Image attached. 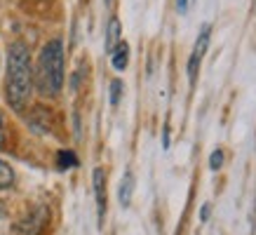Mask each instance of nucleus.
Wrapping results in <instances>:
<instances>
[{"label":"nucleus","mask_w":256,"mask_h":235,"mask_svg":"<svg viewBox=\"0 0 256 235\" xmlns=\"http://www.w3.org/2000/svg\"><path fill=\"white\" fill-rule=\"evenodd\" d=\"M106 8H113V0H106Z\"/></svg>","instance_id":"16"},{"label":"nucleus","mask_w":256,"mask_h":235,"mask_svg":"<svg viewBox=\"0 0 256 235\" xmlns=\"http://www.w3.org/2000/svg\"><path fill=\"white\" fill-rule=\"evenodd\" d=\"M176 12L178 14H186L188 12V0H176Z\"/></svg>","instance_id":"14"},{"label":"nucleus","mask_w":256,"mask_h":235,"mask_svg":"<svg viewBox=\"0 0 256 235\" xmlns=\"http://www.w3.org/2000/svg\"><path fill=\"white\" fill-rule=\"evenodd\" d=\"M78 164V158L73 150H59L56 153V167L59 170H70V167H76Z\"/></svg>","instance_id":"9"},{"label":"nucleus","mask_w":256,"mask_h":235,"mask_svg":"<svg viewBox=\"0 0 256 235\" xmlns=\"http://www.w3.org/2000/svg\"><path fill=\"white\" fill-rule=\"evenodd\" d=\"M0 214H2V204H0Z\"/></svg>","instance_id":"17"},{"label":"nucleus","mask_w":256,"mask_h":235,"mask_svg":"<svg viewBox=\"0 0 256 235\" xmlns=\"http://www.w3.org/2000/svg\"><path fill=\"white\" fill-rule=\"evenodd\" d=\"M132 193H134V174L127 170L122 174V181H120V188H118V200L122 207H130L132 202Z\"/></svg>","instance_id":"6"},{"label":"nucleus","mask_w":256,"mask_h":235,"mask_svg":"<svg viewBox=\"0 0 256 235\" xmlns=\"http://www.w3.org/2000/svg\"><path fill=\"white\" fill-rule=\"evenodd\" d=\"M47 219H50V212H47V207L38 204V207H33V210L24 216L22 224H19V228H22L24 235H40V233H42V228L47 226Z\"/></svg>","instance_id":"4"},{"label":"nucleus","mask_w":256,"mask_h":235,"mask_svg":"<svg viewBox=\"0 0 256 235\" xmlns=\"http://www.w3.org/2000/svg\"><path fill=\"white\" fill-rule=\"evenodd\" d=\"M122 90H124L122 80H113V82H110V104H113V106H118V104H120Z\"/></svg>","instance_id":"11"},{"label":"nucleus","mask_w":256,"mask_h":235,"mask_svg":"<svg viewBox=\"0 0 256 235\" xmlns=\"http://www.w3.org/2000/svg\"><path fill=\"white\" fill-rule=\"evenodd\" d=\"M36 85L40 94L56 96L64 85V42L59 38H52L42 47L36 66Z\"/></svg>","instance_id":"2"},{"label":"nucleus","mask_w":256,"mask_h":235,"mask_svg":"<svg viewBox=\"0 0 256 235\" xmlns=\"http://www.w3.org/2000/svg\"><path fill=\"white\" fill-rule=\"evenodd\" d=\"M33 90V68L28 47L14 40L8 50V78H5V99L14 110H24Z\"/></svg>","instance_id":"1"},{"label":"nucleus","mask_w":256,"mask_h":235,"mask_svg":"<svg viewBox=\"0 0 256 235\" xmlns=\"http://www.w3.org/2000/svg\"><path fill=\"white\" fill-rule=\"evenodd\" d=\"M224 150L216 148V150H212V156H210V170H221V164H224Z\"/></svg>","instance_id":"12"},{"label":"nucleus","mask_w":256,"mask_h":235,"mask_svg":"<svg viewBox=\"0 0 256 235\" xmlns=\"http://www.w3.org/2000/svg\"><path fill=\"white\" fill-rule=\"evenodd\" d=\"M5 144V120H2V113H0V146Z\"/></svg>","instance_id":"15"},{"label":"nucleus","mask_w":256,"mask_h":235,"mask_svg":"<svg viewBox=\"0 0 256 235\" xmlns=\"http://www.w3.org/2000/svg\"><path fill=\"white\" fill-rule=\"evenodd\" d=\"M210 210H212L210 202L202 204V210H200V221H207V219H210Z\"/></svg>","instance_id":"13"},{"label":"nucleus","mask_w":256,"mask_h":235,"mask_svg":"<svg viewBox=\"0 0 256 235\" xmlns=\"http://www.w3.org/2000/svg\"><path fill=\"white\" fill-rule=\"evenodd\" d=\"M14 184V172H12V167H10L5 160H0V190H5Z\"/></svg>","instance_id":"10"},{"label":"nucleus","mask_w":256,"mask_h":235,"mask_svg":"<svg viewBox=\"0 0 256 235\" xmlns=\"http://www.w3.org/2000/svg\"><path fill=\"white\" fill-rule=\"evenodd\" d=\"M120 42V22H118V16H113L108 22V28H106V52H113L116 45Z\"/></svg>","instance_id":"8"},{"label":"nucleus","mask_w":256,"mask_h":235,"mask_svg":"<svg viewBox=\"0 0 256 235\" xmlns=\"http://www.w3.org/2000/svg\"><path fill=\"white\" fill-rule=\"evenodd\" d=\"M94 181V198H96V212H99V226H104V216H106V172L96 167L92 172Z\"/></svg>","instance_id":"5"},{"label":"nucleus","mask_w":256,"mask_h":235,"mask_svg":"<svg viewBox=\"0 0 256 235\" xmlns=\"http://www.w3.org/2000/svg\"><path fill=\"white\" fill-rule=\"evenodd\" d=\"M210 36H212V26L210 24H204L198 33V40H195V47L190 56H188V82L195 85V78H198V70H200V64H202V56L207 52V47H210Z\"/></svg>","instance_id":"3"},{"label":"nucleus","mask_w":256,"mask_h":235,"mask_svg":"<svg viewBox=\"0 0 256 235\" xmlns=\"http://www.w3.org/2000/svg\"><path fill=\"white\" fill-rule=\"evenodd\" d=\"M127 62H130V45L124 40H120L116 45V50L110 52V64H113L116 70H124L127 68Z\"/></svg>","instance_id":"7"}]
</instances>
